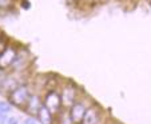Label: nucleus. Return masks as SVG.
<instances>
[{
    "instance_id": "7",
    "label": "nucleus",
    "mask_w": 151,
    "mask_h": 124,
    "mask_svg": "<svg viewBox=\"0 0 151 124\" xmlns=\"http://www.w3.org/2000/svg\"><path fill=\"white\" fill-rule=\"evenodd\" d=\"M43 105V100L39 95H35V93H31L27 100L26 105H24V110L28 115H31L32 118H36L37 112H39L40 107Z\"/></svg>"
},
{
    "instance_id": "3",
    "label": "nucleus",
    "mask_w": 151,
    "mask_h": 124,
    "mask_svg": "<svg viewBox=\"0 0 151 124\" xmlns=\"http://www.w3.org/2000/svg\"><path fill=\"white\" fill-rule=\"evenodd\" d=\"M43 105H46L48 111L54 116H56L60 111L63 110L62 107V99H60V93L56 90H50L46 92L44 97H43Z\"/></svg>"
},
{
    "instance_id": "10",
    "label": "nucleus",
    "mask_w": 151,
    "mask_h": 124,
    "mask_svg": "<svg viewBox=\"0 0 151 124\" xmlns=\"http://www.w3.org/2000/svg\"><path fill=\"white\" fill-rule=\"evenodd\" d=\"M54 124H74L70 118V113H68V110L63 108L56 116H55V123Z\"/></svg>"
},
{
    "instance_id": "9",
    "label": "nucleus",
    "mask_w": 151,
    "mask_h": 124,
    "mask_svg": "<svg viewBox=\"0 0 151 124\" xmlns=\"http://www.w3.org/2000/svg\"><path fill=\"white\" fill-rule=\"evenodd\" d=\"M36 118L39 119V121L42 124H54L55 123V116L50 112L48 108H47L46 105H42V107H40Z\"/></svg>"
},
{
    "instance_id": "5",
    "label": "nucleus",
    "mask_w": 151,
    "mask_h": 124,
    "mask_svg": "<svg viewBox=\"0 0 151 124\" xmlns=\"http://www.w3.org/2000/svg\"><path fill=\"white\" fill-rule=\"evenodd\" d=\"M102 121V112H100V108L98 105H88L86 113L82 119V123L80 124H100Z\"/></svg>"
},
{
    "instance_id": "17",
    "label": "nucleus",
    "mask_w": 151,
    "mask_h": 124,
    "mask_svg": "<svg viewBox=\"0 0 151 124\" xmlns=\"http://www.w3.org/2000/svg\"><path fill=\"white\" fill-rule=\"evenodd\" d=\"M4 115H6V113H1V112H0V121H1V123H6V120H7V118Z\"/></svg>"
},
{
    "instance_id": "15",
    "label": "nucleus",
    "mask_w": 151,
    "mask_h": 124,
    "mask_svg": "<svg viewBox=\"0 0 151 124\" xmlns=\"http://www.w3.org/2000/svg\"><path fill=\"white\" fill-rule=\"evenodd\" d=\"M24 124H36V120H35L34 118H29V119H26V121H24Z\"/></svg>"
},
{
    "instance_id": "18",
    "label": "nucleus",
    "mask_w": 151,
    "mask_h": 124,
    "mask_svg": "<svg viewBox=\"0 0 151 124\" xmlns=\"http://www.w3.org/2000/svg\"><path fill=\"white\" fill-rule=\"evenodd\" d=\"M3 77H4V70L3 68H0V82L3 80Z\"/></svg>"
},
{
    "instance_id": "14",
    "label": "nucleus",
    "mask_w": 151,
    "mask_h": 124,
    "mask_svg": "<svg viewBox=\"0 0 151 124\" xmlns=\"http://www.w3.org/2000/svg\"><path fill=\"white\" fill-rule=\"evenodd\" d=\"M6 124H19V120H17V118H15V116H11V118H7Z\"/></svg>"
},
{
    "instance_id": "16",
    "label": "nucleus",
    "mask_w": 151,
    "mask_h": 124,
    "mask_svg": "<svg viewBox=\"0 0 151 124\" xmlns=\"http://www.w3.org/2000/svg\"><path fill=\"white\" fill-rule=\"evenodd\" d=\"M22 7H23V8H29V3L27 0H23V1H22Z\"/></svg>"
},
{
    "instance_id": "13",
    "label": "nucleus",
    "mask_w": 151,
    "mask_h": 124,
    "mask_svg": "<svg viewBox=\"0 0 151 124\" xmlns=\"http://www.w3.org/2000/svg\"><path fill=\"white\" fill-rule=\"evenodd\" d=\"M7 47H8V44H7V40L4 39V37H1V39H0V52H3Z\"/></svg>"
},
{
    "instance_id": "11",
    "label": "nucleus",
    "mask_w": 151,
    "mask_h": 124,
    "mask_svg": "<svg viewBox=\"0 0 151 124\" xmlns=\"http://www.w3.org/2000/svg\"><path fill=\"white\" fill-rule=\"evenodd\" d=\"M11 103L9 102H0V112L1 113H8V112H11Z\"/></svg>"
},
{
    "instance_id": "8",
    "label": "nucleus",
    "mask_w": 151,
    "mask_h": 124,
    "mask_svg": "<svg viewBox=\"0 0 151 124\" xmlns=\"http://www.w3.org/2000/svg\"><path fill=\"white\" fill-rule=\"evenodd\" d=\"M29 62H31V57H29L28 52H24V54L17 52L16 59H15V62L12 63L11 68L15 71H23L29 65Z\"/></svg>"
},
{
    "instance_id": "6",
    "label": "nucleus",
    "mask_w": 151,
    "mask_h": 124,
    "mask_svg": "<svg viewBox=\"0 0 151 124\" xmlns=\"http://www.w3.org/2000/svg\"><path fill=\"white\" fill-rule=\"evenodd\" d=\"M17 55V49L14 45H8L3 52H0V68L3 70H8L11 68L12 63L15 62Z\"/></svg>"
},
{
    "instance_id": "12",
    "label": "nucleus",
    "mask_w": 151,
    "mask_h": 124,
    "mask_svg": "<svg viewBox=\"0 0 151 124\" xmlns=\"http://www.w3.org/2000/svg\"><path fill=\"white\" fill-rule=\"evenodd\" d=\"M12 4V0H0V8H8Z\"/></svg>"
},
{
    "instance_id": "4",
    "label": "nucleus",
    "mask_w": 151,
    "mask_h": 124,
    "mask_svg": "<svg viewBox=\"0 0 151 124\" xmlns=\"http://www.w3.org/2000/svg\"><path fill=\"white\" fill-rule=\"evenodd\" d=\"M87 107H88V105L86 104V102L83 99H78L76 102L71 105V108H68V113H70V118H71L72 123L74 124L82 123V119H83V116H84Z\"/></svg>"
},
{
    "instance_id": "2",
    "label": "nucleus",
    "mask_w": 151,
    "mask_h": 124,
    "mask_svg": "<svg viewBox=\"0 0 151 124\" xmlns=\"http://www.w3.org/2000/svg\"><path fill=\"white\" fill-rule=\"evenodd\" d=\"M60 99H62V107L68 110L71 108V105L79 99V95H78V87L76 84L68 82L67 84L63 85L62 91H60Z\"/></svg>"
},
{
    "instance_id": "19",
    "label": "nucleus",
    "mask_w": 151,
    "mask_h": 124,
    "mask_svg": "<svg viewBox=\"0 0 151 124\" xmlns=\"http://www.w3.org/2000/svg\"><path fill=\"white\" fill-rule=\"evenodd\" d=\"M91 1H95V3H96V1L98 3H104L106 0H91Z\"/></svg>"
},
{
    "instance_id": "1",
    "label": "nucleus",
    "mask_w": 151,
    "mask_h": 124,
    "mask_svg": "<svg viewBox=\"0 0 151 124\" xmlns=\"http://www.w3.org/2000/svg\"><path fill=\"white\" fill-rule=\"evenodd\" d=\"M29 95H31V91L27 87L26 84H19L15 90H12L11 92L8 93L9 96V103L15 107L19 108H24L27 100H28Z\"/></svg>"
}]
</instances>
